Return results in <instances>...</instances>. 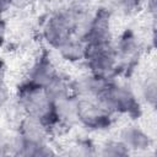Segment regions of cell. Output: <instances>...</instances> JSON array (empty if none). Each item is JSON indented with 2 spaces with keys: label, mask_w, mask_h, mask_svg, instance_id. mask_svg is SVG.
Returning <instances> with one entry per match:
<instances>
[{
  "label": "cell",
  "mask_w": 157,
  "mask_h": 157,
  "mask_svg": "<svg viewBox=\"0 0 157 157\" xmlns=\"http://www.w3.org/2000/svg\"><path fill=\"white\" fill-rule=\"evenodd\" d=\"M77 123L88 130L102 131L112 126L113 114L97 99L77 98Z\"/></svg>",
  "instance_id": "cell-5"
},
{
  "label": "cell",
  "mask_w": 157,
  "mask_h": 157,
  "mask_svg": "<svg viewBox=\"0 0 157 157\" xmlns=\"http://www.w3.org/2000/svg\"><path fill=\"white\" fill-rule=\"evenodd\" d=\"M157 85L155 77H147L145 82L141 86V96L144 97L145 102L150 104L151 107H155L156 101H157Z\"/></svg>",
  "instance_id": "cell-16"
},
{
  "label": "cell",
  "mask_w": 157,
  "mask_h": 157,
  "mask_svg": "<svg viewBox=\"0 0 157 157\" xmlns=\"http://www.w3.org/2000/svg\"><path fill=\"white\" fill-rule=\"evenodd\" d=\"M97 101L112 114H124L132 119L141 115V105L135 93L129 87L115 81L112 82Z\"/></svg>",
  "instance_id": "cell-3"
},
{
  "label": "cell",
  "mask_w": 157,
  "mask_h": 157,
  "mask_svg": "<svg viewBox=\"0 0 157 157\" xmlns=\"http://www.w3.org/2000/svg\"><path fill=\"white\" fill-rule=\"evenodd\" d=\"M10 9V0H0V15Z\"/></svg>",
  "instance_id": "cell-23"
},
{
  "label": "cell",
  "mask_w": 157,
  "mask_h": 157,
  "mask_svg": "<svg viewBox=\"0 0 157 157\" xmlns=\"http://www.w3.org/2000/svg\"><path fill=\"white\" fill-rule=\"evenodd\" d=\"M17 104L25 114L32 115L43 121L50 131L58 126L54 104L44 88L23 81L17 88Z\"/></svg>",
  "instance_id": "cell-1"
},
{
  "label": "cell",
  "mask_w": 157,
  "mask_h": 157,
  "mask_svg": "<svg viewBox=\"0 0 157 157\" xmlns=\"http://www.w3.org/2000/svg\"><path fill=\"white\" fill-rule=\"evenodd\" d=\"M6 80V66L2 60H0V86H5Z\"/></svg>",
  "instance_id": "cell-22"
},
{
  "label": "cell",
  "mask_w": 157,
  "mask_h": 157,
  "mask_svg": "<svg viewBox=\"0 0 157 157\" xmlns=\"http://www.w3.org/2000/svg\"><path fill=\"white\" fill-rule=\"evenodd\" d=\"M50 132V129L43 121L32 115L23 114L18 121L17 134L27 144H47Z\"/></svg>",
  "instance_id": "cell-9"
},
{
  "label": "cell",
  "mask_w": 157,
  "mask_h": 157,
  "mask_svg": "<svg viewBox=\"0 0 157 157\" xmlns=\"http://www.w3.org/2000/svg\"><path fill=\"white\" fill-rule=\"evenodd\" d=\"M56 76H58V71L53 61L50 60L49 55L45 52H43L31 65L25 81L31 85L45 88Z\"/></svg>",
  "instance_id": "cell-8"
},
{
  "label": "cell",
  "mask_w": 157,
  "mask_h": 157,
  "mask_svg": "<svg viewBox=\"0 0 157 157\" xmlns=\"http://www.w3.org/2000/svg\"><path fill=\"white\" fill-rule=\"evenodd\" d=\"M6 34H7V25L6 21L0 16V47L4 44L6 39Z\"/></svg>",
  "instance_id": "cell-21"
},
{
  "label": "cell",
  "mask_w": 157,
  "mask_h": 157,
  "mask_svg": "<svg viewBox=\"0 0 157 157\" xmlns=\"http://www.w3.org/2000/svg\"><path fill=\"white\" fill-rule=\"evenodd\" d=\"M137 39L139 38L130 28L124 31L120 34L118 43L114 45L117 52V58H118V67L119 65H123V64L131 65L134 63L140 48Z\"/></svg>",
  "instance_id": "cell-10"
},
{
  "label": "cell",
  "mask_w": 157,
  "mask_h": 157,
  "mask_svg": "<svg viewBox=\"0 0 157 157\" xmlns=\"http://www.w3.org/2000/svg\"><path fill=\"white\" fill-rule=\"evenodd\" d=\"M142 0H105V7L110 13L118 12L120 15H130L139 10Z\"/></svg>",
  "instance_id": "cell-14"
},
{
  "label": "cell",
  "mask_w": 157,
  "mask_h": 157,
  "mask_svg": "<svg viewBox=\"0 0 157 157\" xmlns=\"http://www.w3.org/2000/svg\"><path fill=\"white\" fill-rule=\"evenodd\" d=\"M112 13L105 7H99L92 13L83 40L86 43H110L112 42Z\"/></svg>",
  "instance_id": "cell-7"
},
{
  "label": "cell",
  "mask_w": 157,
  "mask_h": 157,
  "mask_svg": "<svg viewBox=\"0 0 157 157\" xmlns=\"http://www.w3.org/2000/svg\"><path fill=\"white\" fill-rule=\"evenodd\" d=\"M147 7L155 15V12H156V0H147Z\"/></svg>",
  "instance_id": "cell-24"
},
{
  "label": "cell",
  "mask_w": 157,
  "mask_h": 157,
  "mask_svg": "<svg viewBox=\"0 0 157 157\" xmlns=\"http://www.w3.org/2000/svg\"><path fill=\"white\" fill-rule=\"evenodd\" d=\"M129 153L130 151L119 139L105 141L99 147V151H98V155L105 156V157H123V156H128Z\"/></svg>",
  "instance_id": "cell-15"
},
{
  "label": "cell",
  "mask_w": 157,
  "mask_h": 157,
  "mask_svg": "<svg viewBox=\"0 0 157 157\" xmlns=\"http://www.w3.org/2000/svg\"><path fill=\"white\" fill-rule=\"evenodd\" d=\"M113 81L115 80L110 76L97 75V74L90 72L71 81L72 94L77 98L97 99L112 85Z\"/></svg>",
  "instance_id": "cell-6"
},
{
  "label": "cell",
  "mask_w": 157,
  "mask_h": 157,
  "mask_svg": "<svg viewBox=\"0 0 157 157\" xmlns=\"http://www.w3.org/2000/svg\"><path fill=\"white\" fill-rule=\"evenodd\" d=\"M10 153V137L0 131V156Z\"/></svg>",
  "instance_id": "cell-19"
},
{
  "label": "cell",
  "mask_w": 157,
  "mask_h": 157,
  "mask_svg": "<svg viewBox=\"0 0 157 157\" xmlns=\"http://www.w3.org/2000/svg\"><path fill=\"white\" fill-rule=\"evenodd\" d=\"M70 155L74 156H90V155H94L96 153V147L92 144L91 140H86V139H81L77 140L69 151Z\"/></svg>",
  "instance_id": "cell-17"
},
{
  "label": "cell",
  "mask_w": 157,
  "mask_h": 157,
  "mask_svg": "<svg viewBox=\"0 0 157 157\" xmlns=\"http://www.w3.org/2000/svg\"><path fill=\"white\" fill-rule=\"evenodd\" d=\"M56 50L59 55L69 63L83 61L86 53V42L72 36L66 42H64Z\"/></svg>",
  "instance_id": "cell-12"
},
{
  "label": "cell",
  "mask_w": 157,
  "mask_h": 157,
  "mask_svg": "<svg viewBox=\"0 0 157 157\" xmlns=\"http://www.w3.org/2000/svg\"><path fill=\"white\" fill-rule=\"evenodd\" d=\"M44 90H45L48 97L52 99L53 103L56 102V101H60L63 98L74 96L72 90H71V81L63 77L59 74Z\"/></svg>",
  "instance_id": "cell-13"
},
{
  "label": "cell",
  "mask_w": 157,
  "mask_h": 157,
  "mask_svg": "<svg viewBox=\"0 0 157 157\" xmlns=\"http://www.w3.org/2000/svg\"><path fill=\"white\" fill-rule=\"evenodd\" d=\"M9 99H10V93L6 86H0V108L5 107L9 103Z\"/></svg>",
  "instance_id": "cell-20"
},
{
  "label": "cell",
  "mask_w": 157,
  "mask_h": 157,
  "mask_svg": "<svg viewBox=\"0 0 157 157\" xmlns=\"http://www.w3.org/2000/svg\"><path fill=\"white\" fill-rule=\"evenodd\" d=\"M87 9H70L61 6L43 26V38L48 45L58 49L75 33L81 13Z\"/></svg>",
  "instance_id": "cell-2"
},
{
  "label": "cell",
  "mask_w": 157,
  "mask_h": 157,
  "mask_svg": "<svg viewBox=\"0 0 157 157\" xmlns=\"http://www.w3.org/2000/svg\"><path fill=\"white\" fill-rule=\"evenodd\" d=\"M90 72L113 77L118 70V58L113 42L86 43L85 59Z\"/></svg>",
  "instance_id": "cell-4"
},
{
  "label": "cell",
  "mask_w": 157,
  "mask_h": 157,
  "mask_svg": "<svg viewBox=\"0 0 157 157\" xmlns=\"http://www.w3.org/2000/svg\"><path fill=\"white\" fill-rule=\"evenodd\" d=\"M90 1L91 0H63V6L70 9H87Z\"/></svg>",
  "instance_id": "cell-18"
},
{
  "label": "cell",
  "mask_w": 157,
  "mask_h": 157,
  "mask_svg": "<svg viewBox=\"0 0 157 157\" xmlns=\"http://www.w3.org/2000/svg\"><path fill=\"white\" fill-rule=\"evenodd\" d=\"M119 140L129 151H146L152 146L150 135L137 125H126L119 134Z\"/></svg>",
  "instance_id": "cell-11"
}]
</instances>
